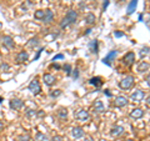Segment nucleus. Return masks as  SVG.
Returning a JSON list of instances; mask_svg holds the SVG:
<instances>
[{
  "mask_svg": "<svg viewBox=\"0 0 150 141\" xmlns=\"http://www.w3.org/2000/svg\"><path fill=\"white\" fill-rule=\"evenodd\" d=\"M139 21H143V14H140L139 15Z\"/></svg>",
  "mask_w": 150,
  "mask_h": 141,
  "instance_id": "obj_48",
  "label": "nucleus"
},
{
  "mask_svg": "<svg viewBox=\"0 0 150 141\" xmlns=\"http://www.w3.org/2000/svg\"><path fill=\"white\" fill-rule=\"evenodd\" d=\"M104 95H106V96H109V97H110V96H111V94L109 92V90H104Z\"/></svg>",
  "mask_w": 150,
  "mask_h": 141,
  "instance_id": "obj_44",
  "label": "nucleus"
},
{
  "mask_svg": "<svg viewBox=\"0 0 150 141\" xmlns=\"http://www.w3.org/2000/svg\"><path fill=\"white\" fill-rule=\"evenodd\" d=\"M125 34L123 31H120V30H116V31H114V36L115 37H123Z\"/></svg>",
  "mask_w": 150,
  "mask_h": 141,
  "instance_id": "obj_37",
  "label": "nucleus"
},
{
  "mask_svg": "<svg viewBox=\"0 0 150 141\" xmlns=\"http://www.w3.org/2000/svg\"><path fill=\"white\" fill-rule=\"evenodd\" d=\"M4 129V124H3V121H0V131H1Z\"/></svg>",
  "mask_w": 150,
  "mask_h": 141,
  "instance_id": "obj_47",
  "label": "nucleus"
},
{
  "mask_svg": "<svg viewBox=\"0 0 150 141\" xmlns=\"http://www.w3.org/2000/svg\"><path fill=\"white\" fill-rule=\"evenodd\" d=\"M137 6H138V0H130L128 8H126V14L128 15H131V14H134L135 10H137Z\"/></svg>",
  "mask_w": 150,
  "mask_h": 141,
  "instance_id": "obj_18",
  "label": "nucleus"
},
{
  "mask_svg": "<svg viewBox=\"0 0 150 141\" xmlns=\"http://www.w3.org/2000/svg\"><path fill=\"white\" fill-rule=\"evenodd\" d=\"M70 75H71V78H73L74 80H78V79H79V69L75 68L74 70H71V74H70Z\"/></svg>",
  "mask_w": 150,
  "mask_h": 141,
  "instance_id": "obj_32",
  "label": "nucleus"
},
{
  "mask_svg": "<svg viewBox=\"0 0 150 141\" xmlns=\"http://www.w3.org/2000/svg\"><path fill=\"white\" fill-rule=\"evenodd\" d=\"M63 69H64V71L67 73L68 75L71 74V70H73V68H71V65H70V64H65L64 66H63Z\"/></svg>",
  "mask_w": 150,
  "mask_h": 141,
  "instance_id": "obj_33",
  "label": "nucleus"
},
{
  "mask_svg": "<svg viewBox=\"0 0 150 141\" xmlns=\"http://www.w3.org/2000/svg\"><path fill=\"white\" fill-rule=\"evenodd\" d=\"M25 116L28 117V119H33V117H36V116H38V111L33 110V109H26Z\"/></svg>",
  "mask_w": 150,
  "mask_h": 141,
  "instance_id": "obj_26",
  "label": "nucleus"
},
{
  "mask_svg": "<svg viewBox=\"0 0 150 141\" xmlns=\"http://www.w3.org/2000/svg\"><path fill=\"white\" fill-rule=\"evenodd\" d=\"M9 106H10L11 110H15V111L20 110V109H23V106H24V101L19 97H14L9 101Z\"/></svg>",
  "mask_w": 150,
  "mask_h": 141,
  "instance_id": "obj_4",
  "label": "nucleus"
},
{
  "mask_svg": "<svg viewBox=\"0 0 150 141\" xmlns=\"http://www.w3.org/2000/svg\"><path fill=\"white\" fill-rule=\"evenodd\" d=\"M93 109H94V111H95L96 114H103V112L105 111V106H104V104H103V101L95 100L94 101V104H93Z\"/></svg>",
  "mask_w": 150,
  "mask_h": 141,
  "instance_id": "obj_16",
  "label": "nucleus"
},
{
  "mask_svg": "<svg viewBox=\"0 0 150 141\" xmlns=\"http://www.w3.org/2000/svg\"><path fill=\"white\" fill-rule=\"evenodd\" d=\"M90 32H91V27H89V29H86V30H85V32H84V34H85V35H89Z\"/></svg>",
  "mask_w": 150,
  "mask_h": 141,
  "instance_id": "obj_42",
  "label": "nucleus"
},
{
  "mask_svg": "<svg viewBox=\"0 0 150 141\" xmlns=\"http://www.w3.org/2000/svg\"><path fill=\"white\" fill-rule=\"evenodd\" d=\"M89 50L91 51V54L99 53V43H98V40H91L89 43Z\"/></svg>",
  "mask_w": 150,
  "mask_h": 141,
  "instance_id": "obj_20",
  "label": "nucleus"
},
{
  "mask_svg": "<svg viewBox=\"0 0 150 141\" xmlns=\"http://www.w3.org/2000/svg\"><path fill=\"white\" fill-rule=\"evenodd\" d=\"M143 116H144V111H143V109H140V107H135V109H133L130 111V117L131 119L138 120V119H142Z\"/></svg>",
  "mask_w": 150,
  "mask_h": 141,
  "instance_id": "obj_17",
  "label": "nucleus"
},
{
  "mask_svg": "<svg viewBox=\"0 0 150 141\" xmlns=\"http://www.w3.org/2000/svg\"><path fill=\"white\" fill-rule=\"evenodd\" d=\"M123 64L125 65V66H131L134 63H135V53H133V51H129V53H126L124 56H123Z\"/></svg>",
  "mask_w": 150,
  "mask_h": 141,
  "instance_id": "obj_5",
  "label": "nucleus"
},
{
  "mask_svg": "<svg viewBox=\"0 0 150 141\" xmlns=\"http://www.w3.org/2000/svg\"><path fill=\"white\" fill-rule=\"evenodd\" d=\"M9 69H10V66H9V64H6V63H0V73L9 71Z\"/></svg>",
  "mask_w": 150,
  "mask_h": 141,
  "instance_id": "obj_31",
  "label": "nucleus"
},
{
  "mask_svg": "<svg viewBox=\"0 0 150 141\" xmlns=\"http://www.w3.org/2000/svg\"><path fill=\"white\" fill-rule=\"evenodd\" d=\"M150 71V64L146 61H142L138 65V73L143 74V73H148Z\"/></svg>",
  "mask_w": 150,
  "mask_h": 141,
  "instance_id": "obj_19",
  "label": "nucleus"
},
{
  "mask_svg": "<svg viewBox=\"0 0 150 141\" xmlns=\"http://www.w3.org/2000/svg\"><path fill=\"white\" fill-rule=\"evenodd\" d=\"M85 141H94V140H93L91 136H86V137H85Z\"/></svg>",
  "mask_w": 150,
  "mask_h": 141,
  "instance_id": "obj_45",
  "label": "nucleus"
},
{
  "mask_svg": "<svg viewBox=\"0 0 150 141\" xmlns=\"http://www.w3.org/2000/svg\"><path fill=\"white\" fill-rule=\"evenodd\" d=\"M70 25H71V24H70V21L64 16L62 19V21H60V27H62V29H67V27H69Z\"/></svg>",
  "mask_w": 150,
  "mask_h": 141,
  "instance_id": "obj_27",
  "label": "nucleus"
},
{
  "mask_svg": "<svg viewBox=\"0 0 150 141\" xmlns=\"http://www.w3.org/2000/svg\"><path fill=\"white\" fill-rule=\"evenodd\" d=\"M1 43H3V45L5 46L6 49H9V50H11V49L15 48V41H14L13 37L9 36V35H4V36L1 37Z\"/></svg>",
  "mask_w": 150,
  "mask_h": 141,
  "instance_id": "obj_7",
  "label": "nucleus"
},
{
  "mask_svg": "<svg viewBox=\"0 0 150 141\" xmlns=\"http://www.w3.org/2000/svg\"><path fill=\"white\" fill-rule=\"evenodd\" d=\"M146 82H148V85L150 86V74L148 75V76H146Z\"/></svg>",
  "mask_w": 150,
  "mask_h": 141,
  "instance_id": "obj_46",
  "label": "nucleus"
},
{
  "mask_svg": "<svg viewBox=\"0 0 150 141\" xmlns=\"http://www.w3.org/2000/svg\"><path fill=\"white\" fill-rule=\"evenodd\" d=\"M108 6H109V0H104V3H103V11H105Z\"/></svg>",
  "mask_w": 150,
  "mask_h": 141,
  "instance_id": "obj_39",
  "label": "nucleus"
},
{
  "mask_svg": "<svg viewBox=\"0 0 150 141\" xmlns=\"http://www.w3.org/2000/svg\"><path fill=\"white\" fill-rule=\"evenodd\" d=\"M95 21H96L95 15H94L93 13H88L86 16H85V23L86 24L88 25H93V24H95Z\"/></svg>",
  "mask_w": 150,
  "mask_h": 141,
  "instance_id": "obj_24",
  "label": "nucleus"
},
{
  "mask_svg": "<svg viewBox=\"0 0 150 141\" xmlns=\"http://www.w3.org/2000/svg\"><path fill=\"white\" fill-rule=\"evenodd\" d=\"M28 59H29V53L25 50H21V51H19L15 56V63L16 64H24L25 61H28Z\"/></svg>",
  "mask_w": 150,
  "mask_h": 141,
  "instance_id": "obj_8",
  "label": "nucleus"
},
{
  "mask_svg": "<svg viewBox=\"0 0 150 141\" xmlns=\"http://www.w3.org/2000/svg\"><path fill=\"white\" fill-rule=\"evenodd\" d=\"M65 18L70 21V24H75L78 20V13L73 10V9H70V10H68V13L65 14Z\"/></svg>",
  "mask_w": 150,
  "mask_h": 141,
  "instance_id": "obj_15",
  "label": "nucleus"
},
{
  "mask_svg": "<svg viewBox=\"0 0 150 141\" xmlns=\"http://www.w3.org/2000/svg\"><path fill=\"white\" fill-rule=\"evenodd\" d=\"M43 80H44V84L46 86H53L54 84L56 82V78L54 76L53 74H44L43 75Z\"/></svg>",
  "mask_w": 150,
  "mask_h": 141,
  "instance_id": "obj_11",
  "label": "nucleus"
},
{
  "mask_svg": "<svg viewBox=\"0 0 150 141\" xmlns=\"http://www.w3.org/2000/svg\"><path fill=\"white\" fill-rule=\"evenodd\" d=\"M56 116H58L60 120H65L68 117V109H65V107H60V109L56 111Z\"/></svg>",
  "mask_w": 150,
  "mask_h": 141,
  "instance_id": "obj_23",
  "label": "nucleus"
},
{
  "mask_svg": "<svg viewBox=\"0 0 150 141\" xmlns=\"http://www.w3.org/2000/svg\"><path fill=\"white\" fill-rule=\"evenodd\" d=\"M144 96H145L144 91L140 90V89H138V90H135V91L130 95V99H131V101H134V102H140V101H143Z\"/></svg>",
  "mask_w": 150,
  "mask_h": 141,
  "instance_id": "obj_9",
  "label": "nucleus"
},
{
  "mask_svg": "<svg viewBox=\"0 0 150 141\" xmlns=\"http://www.w3.org/2000/svg\"><path fill=\"white\" fill-rule=\"evenodd\" d=\"M71 136L75 140L81 139L84 136V129L81 128V126H75V128L71 129Z\"/></svg>",
  "mask_w": 150,
  "mask_h": 141,
  "instance_id": "obj_13",
  "label": "nucleus"
},
{
  "mask_svg": "<svg viewBox=\"0 0 150 141\" xmlns=\"http://www.w3.org/2000/svg\"><path fill=\"white\" fill-rule=\"evenodd\" d=\"M1 102H3V97L0 96V104H1Z\"/></svg>",
  "mask_w": 150,
  "mask_h": 141,
  "instance_id": "obj_49",
  "label": "nucleus"
},
{
  "mask_svg": "<svg viewBox=\"0 0 150 141\" xmlns=\"http://www.w3.org/2000/svg\"><path fill=\"white\" fill-rule=\"evenodd\" d=\"M75 119L78 121H81V123H86L90 119V114H89V111H86L85 109H80L75 112Z\"/></svg>",
  "mask_w": 150,
  "mask_h": 141,
  "instance_id": "obj_3",
  "label": "nucleus"
},
{
  "mask_svg": "<svg viewBox=\"0 0 150 141\" xmlns=\"http://www.w3.org/2000/svg\"><path fill=\"white\" fill-rule=\"evenodd\" d=\"M116 54H118V51H116V50H111V51H109V53L105 55V58L103 59V64L106 65V66H111V63L115 60Z\"/></svg>",
  "mask_w": 150,
  "mask_h": 141,
  "instance_id": "obj_6",
  "label": "nucleus"
},
{
  "mask_svg": "<svg viewBox=\"0 0 150 141\" xmlns=\"http://www.w3.org/2000/svg\"><path fill=\"white\" fill-rule=\"evenodd\" d=\"M54 20V14H53V11L50 10V9H46L45 10V14H44V18H43V21L45 25H49V24H51V21Z\"/></svg>",
  "mask_w": 150,
  "mask_h": 141,
  "instance_id": "obj_14",
  "label": "nucleus"
},
{
  "mask_svg": "<svg viewBox=\"0 0 150 141\" xmlns=\"http://www.w3.org/2000/svg\"><path fill=\"white\" fill-rule=\"evenodd\" d=\"M89 84L95 87H100V86H103V79L100 76H94L89 80Z\"/></svg>",
  "mask_w": 150,
  "mask_h": 141,
  "instance_id": "obj_21",
  "label": "nucleus"
},
{
  "mask_svg": "<svg viewBox=\"0 0 150 141\" xmlns=\"http://www.w3.org/2000/svg\"><path fill=\"white\" fill-rule=\"evenodd\" d=\"M125 141H134L133 139H128V140H125Z\"/></svg>",
  "mask_w": 150,
  "mask_h": 141,
  "instance_id": "obj_50",
  "label": "nucleus"
},
{
  "mask_svg": "<svg viewBox=\"0 0 150 141\" xmlns=\"http://www.w3.org/2000/svg\"><path fill=\"white\" fill-rule=\"evenodd\" d=\"M18 141H31V139L28 134H23V135L18 136Z\"/></svg>",
  "mask_w": 150,
  "mask_h": 141,
  "instance_id": "obj_30",
  "label": "nucleus"
},
{
  "mask_svg": "<svg viewBox=\"0 0 150 141\" xmlns=\"http://www.w3.org/2000/svg\"><path fill=\"white\" fill-rule=\"evenodd\" d=\"M28 89H29V91L33 94V95H39L40 91H41V86H40V82L38 81V79L31 80L29 82V85H28Z\"/></svg>",
  "mask_w": 150,
  "mask_h": 141,
  "instance_id": "obj_2",
  "label": "nucleus"
},
{
  "mask_svg": "<svg viewBox=\"0 0 150 141\" xmlns=\"http://www.w3.org/2000/svg\"><path fill=\"white\" fill-rule=\"evenodd\" d=\"M145 24H146L148 27H150V16L148 18V20H145Z\"/></svg>",
  "mask_w": 150,
  "mask_h": 141,
  "instance_id": "obj_43",
  "label": "nucleus"
},
{
  "mask_svg": "<svg viewBox=\"0 0 150 141\" xmlns=\"http://www.w3.org/2000/svg\"><path fill=\"white\" fill-rule=\"evenodd\" d=\"M50 141H64V139L62 137V136H59V135H55V136H53V137H51Z\"/></svg>",
  "mask_w": 150,
  "mask_h": 141,
  "instance_id": "obj_38",
  "label": "nucleus"
},
{
  "mask_svg": "<svg viewBox=\"0 0 150 141\" xmlns=\"http://www.w3.org/2000/svg\"><path fill=\"white\" fill-rule=\"evenodd\" d=\"M128 97L125 96H116L115 100H114V106L115 107H125L126 105H128Z\"/></svg>",
  "mask_w": 150,
  "mask_h": 141,
  "instance_id": "obj_10",
  "label": "nucleus"
},
{
  "mask_svg": "<svg viewBox=\"0 0 150 141\" xmlns=\"http://www.w3.org/2000/svg\"><path fill=\"white\" fill-rule=\"evenodd\" d=\"M133 85H134V76H131V75H128V76H125L119 81V87L121 90H129V89L133 87Z\"/></svg>",
  "mask_w": 150,
  "mask_h": 141,
  "instance_id": "obj_1",
  "label": "nucleus"
},
{
  "mask_svg": "<svg viewBox=\"0 0 150 141\" xmlns=\"http://www.w3.org/2000/svg\"><path fill=\"white\" fill-rule=\"evenodd\" d=\"M150 53V48L149 46H143L142 49H140V56H142V58H144L145 55H148Z\"/></svg>",
  "mask_w": 150,
  "mask_h": 141,
  "instance_id": "obj_29",
  "label": "nucleus"
},
{
  "mask_svg": "<svg viewBox=\"0 0 150 141\" xmlns=\"http://www.w3.org/2000/svg\"><path fill=\"white\" fill-rule=\"evenodd\" d=\"M145 104H146L148 106H150V95H149L146 99H145Z\"/></svg>",
  "mask_w": 150,
  "mask_h": 141,
  "instance_id": "obj_41",
  "label": "nucleus"
},
{
  "mask_svg": "<svg viewBox=\"0 0 150 141\" xmlns=\"http://www.w3.org/2000/svg\"><path fill=\"white\" fill-rule=\"evenodd\" d=\"M119 1H121V0H119Z\"/></svg>",
  "mask_w": 150,
  "mask_h": 141,
  "instance_id": "obj_51",
  "label": "nucleus"
},
{
  "mask_svg": "<svg viewBox=\"0 0 150 141\" xmlns=\"http://www.w3.org/2000/svg\"><path fill=\"white\" fill-rule=\"evenodd\" d=\"M63 59H64V55H63V54H58V55H55V56H54V58L51 59V60H53V61L55 63L56 60H63Z\"/></svg>",
  "mask_w": 150,
  "mask_h": 141,
  "instance_id": "obj_36",
  "label": "nucleus"
},
{
  "mask_svg": "<svg viewBox=\"0 0 150 141\" xmlns=\"http://www.w3.org/2000/svg\"><path fill=\"white\" fill-rule=\"evenodd\" d=\"M39 44H40V40H39V37L38 36H34V37H31V39L28 41V46L29 48H31V49H35V48H38L39 46Z\"/></svg>",
  "mask_w": 150,
  "mask_h": 141,
  "instance_id": "obj_22",
  "label": "nucleus"
},
{
  "mask_svg": "<svg viewBox=\"0 0 150 141\" xmlns=\"http://www.w3.org/2000/svg\"><path fill=\"white\" fill-rule=\"evenodd\" d=\"M34 140L35 141H50L49 137H48V135L44 134V133H36Z\"/></svg>",
  "mask_w": 150,
  "mask_h": 141,
  "instance_id": "obj_25",
  "label": "nucleus"
},
{
  "mask_svg": "<svg viewBox=\"0 0 150 141\" xmlns=\"http://www.w3.org/2000/svg\"><path fill=\"white\" fill-rule=\"evenodd\" d=\"M44 14H45V10H36L34 13V18L36 19V20H43Z\"/></svg>",
  "mask_w": 150,
  "mask_h": 141,
  "instance_id": "obj_28",
  "label": "nucleus"
},
{
  "mask_svg": "<svg viewBox=\"0 0 150 141\" xmlns=\"http://www.w3.org/2000/svg\"><path fill=\"white\" fill-rule=\"evenodd\" d=\"M60 95H62V90H53V91L50 92V96L51 97H58Z\"/></svg>",
  "mask_w": 150,
  "mask_h": 141,
  "instance_id": "obj_34",
  "label": "nucleus"
},
{
  "mask_svg": "<svg viewBox=\"0 0 150 141\" xmlns=\"http://www.w3.org/2000/svg\"><path fill=\"white\" fill-rule=\"evenodd\" d=\"M43 51H44V48H40L39 50H38V53H36V55L34 56V61H35V60H38V59H39V58H40V55H41V53H43Z\"/></svg>",
  "mask_w": 150,
  "mask_h": 141,
  "instance_id": "obj_35",
  "label": "nucleus"
},
{
  "mask_svg": "<svg viewBox=\"0 0 150 141\" xmlns=\"http://www.w3.org/2000/svg\"><path fill=\"white\" fill-rule=\"evenodd\" d=\"M124 131H125V129L123 128L121 125H116V126H114L111 130H110V135L112 136V137H119V136H121L124 134Z\"/></svg>",
  "mask_w": 150,
  "mask_h": 141,
  "instance_id": "obj_12",
  "label": "nucleus"
},
{
  "mask_svg": "<svg viewBox=\"0 0 150 141\" xmlns=\"http://www.w3.org/2000/svg\"><path fill=\"white\" fill-rule=\"evenodd\" d=\"M51 66H53L54 69H56V70H59L60 68H62V66H60V65H59V64H55V63H54L53 65H51Z\"/></svg>",
  "mask_w": 150,
  "mask_h": 141,
  "instance_id": "obj_40",
  "label": "nucleus"
}]
</instances>
